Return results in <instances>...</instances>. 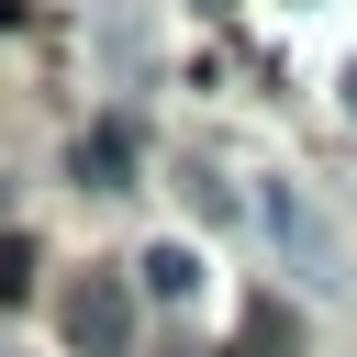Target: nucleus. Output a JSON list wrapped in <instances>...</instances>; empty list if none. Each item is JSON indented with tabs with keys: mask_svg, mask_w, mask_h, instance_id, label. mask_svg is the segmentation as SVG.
<instances>
[{
	"mask_svg": "<svg viewBox=\"0 0 357 357\" xmlns=\"http://www.w3.org/2000/svg\"><path fill=\"white\" fill-rule=\"evenodd\" d=\"M156 357H212V346H190V335H178V346H156Z\"/></svg>",
	"mask_w": 357,
	"mask_h": 357,
	"instance_id": "0eeeda50",
	"label": "nucleus"
},
{
	"mask_svg": "<svg viewBox=\"0 0 357 357\" xmlns=\"http://www.w3.org/2000/svg\"><path fill=\"white\" fill-rule=\"evenodd\" d=\"M346 112H357V67H346Z\"/></svg>",
	"mask_w": 357,
	"mask_h": 357,
	"instance_id": "6e6552de",
	"label": "nucleus"
},
{
	"mask_svg": "<svg viewBox=\"0 0 357 357\" xmlns=\"http://www.w3.org/2000/svg\"><path fill=\"white\" fill-rule=\"evenodd\" d=\"M0 301H33V245L0 234Z\"/></svg>",
	"mask_w": 357,
	"mask_h": 357,
	"instance_id": "423d86ee",
	"label": "nucleus"
},
{
	"mask_svg": "<svg viewBox=\"0 0 357 357\" xmlns=\"http://www.w3.org/2000/svg\"><path fill=\"white\" fill-rule=\"evenodd\" d=\"M234 357H301V312H290V301H245Z\"/></svg>",
	"mask_w": 357,
	"mask_h": 357,
	"instance_id": "39448f33",
	"label": "nucleus"
},
{
	"mask_svg": "<svg viewBox=\"0 0 357 357\" xmlns=\"http://www.w3.org/2000/svg\"><path fill=\"white\" fill-rule=\"evenodd\" d=\"M245 212H257V234H268V245H279L301 279H346V268H335V234H324V212H312L290 178H257V190H245Z\"/></svg>",
	"mask_w": 357,
	"mask_h": 357,
	"instance_id": "f257e3e1",
	"label": "nucleus"
},
{
	"mask_svg": "<svg viewBox=\"0 0 357 357\" xmlns=\"http://www.w3.org/2000/svg\"><path fill=\"white\" fill-rule=\"evenodd\" d=\"M67 167H78V190H134L123 167H134V134L123 123H89L78 145H67Z\"/></svg>",
	"mask_w": 357,
	"mask_h": 357,
	"instance_id": "7ed1b4c3",
	"label": "nucleus"
},
{
	"mask_svg": "<svg viewBox=\"0 0 357 357\" xmlns=\"http://www.w3.org/2000/svg\"><path fill=\"white\" fill-rule=\"evenodd\" d=\"M134 290H145V301H190V290H201V257H190V245H145V257H134Z\"/></svg>",
	"mask_w": 357,
	"mask_h": 357,
	"instance_id": "20e7f679",
	"label": "nucleus"
},
{
	"mask_svg": "<svg viewBox=\"0 0 357 357\" xmlns=\"http://www.w3.org/2000/svg\"><path fill=\"white\" fill-rule=\"evenodd\" d=\"M67 346L78 357H134V279L123 268H89L67 290Z\"/></svg>",
	"mask_w": 357,
	"mask_h": 357,
	"instance_id": "f03ea898",
	"label": "nucleus"
}]
</instances>
